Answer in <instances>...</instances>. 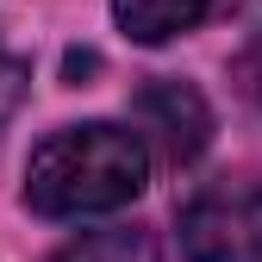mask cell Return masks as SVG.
<instances>
[{
	"instance_id": "cell-1",
	"label": "cell",
	"mask_w": 262,
	"mask_h": 262,
	"mask_svg": "<svg viewBox=\"0 0 262 262\" xmlns=\"http://www.w3.org/2000/svg\"><path fill=\"white\" fill-rule=\"evenodd\" d=\"M150 150L125 125H62L25 162V206L38 219H88L144 193Z\"/></svg>"
},
{
	"instance_id": "cell-7",
	"label": "cell",
	"mask_w": 262,
	"mask_h": 262,
	"mask_svg": "<svg viewBox=\"0 0 262 262\" xmlns=\"http://www.w3.org/2000/svg\"><path fill=\"white\" fill-rule=\"evenodd\" d=\"M244 75H250V94L262 100V38L250 44V56H244Z\"/></svg>"
},
{
	"instance_id": "cell-6",
	"label": "cell",
	"mask_w": 262,
	"mask_h": 262,
	"mask_svg": "<svg viewBox=\"0 0 262 262\" xmlns=\"http://www.w3.org/2000/svg\"><path fill=\"white\" fill-rule=\"evenodd\" d=\"M13 100H19V69L7 56H0V125H7V113H13Z\"/></svg>"
},
{
	"instance_id": "cell-3",
	"label": "cell",
	"mask_w": 262,
	"mask_h": 262,
	"mask_svg": "<svg viewBox=\"0 0 262 262\" xmlns=\"http://www.w3.org/2000/svg\"><path fill=\"white\" fill-rule=\"evenodd\" d=\"M138 138H150L156 150H162V162H193L206 150V131H212V113H206V100L193 94L187 81H156V88H144L138 94Z\"/></svg>"
},
{
	"instance_id": "cell-5",
	"label": "cell",
	"mask_w": 262,
	"mask_h": 262,
	"mask_svg": "<svg viewBox=\"0 0 262 262\" xmlns=\"http://www.w3.org/2000/svg\"><path fill=\"white\" fill-rule=\"evenodd\" d=\"M50 262H156V237L138 225H106V231H88L75 244H62Z\"/></svg>"
},
{
	"instance_id": "cell-2",
	"label": "cell",
	"mask_w": 262,
	"mask_h": 262,
	"mask_svg": "<svg viewBox=\"0 0 262 262\" xmlns=\"http://www.w3.org/2000/svg\"><path fill=\"white\" fill-rule=\"evenodd\" d=\"M181 256L187 262H262V181L206 187L181 212Z\"/></svg>"
},
{
	"instance_id": "cell-4",
	"label": "cell",
	"mask_w": 262,
	"mask_h": 262,
	"mask_svg": "<svg viewBox=\"0 0 262 262\" xmlns=\"http://www.w3.org/2000/svg\"><path fill=\"white\" fill-rule=\"evenodd\" d=\"M200 13L206 0H113V19L131 44H169L200 25Z\"/></svg>"
}]
</instances>
